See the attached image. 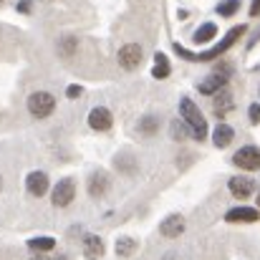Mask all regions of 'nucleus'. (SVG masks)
<instances>
[{
	"instance_id": "1",
	"label": "nucleus",
	"mask_w": 260,
	"mask_h": 260,
	"mask_svg": "<svg viewBox=\"0 0 260 260\" xmlns=\"http://www.w3.org/2000/svg\"><path fill=\"white\" fill-rule=\"evenodd\" d=\"M245 30H248V25H235V28L220 41V46H215V48H210V51H205V53H189V51H184L179 43H174V51H177L182 58H187V61H212V58H217L220 53H225V51H228V48H230V46L245 33Z\"/></svg>"
},
{
	"instance_id": "2",
	"label": "nucleus",
	"mask_w": 260,
	"mask_h": 260,
	"mask_svg": "<svg viewBox=\"0 0 260 260\" xmlns=\"http://www.w3.org/2000/svg\"><path fill=\"white\" fill-rule=\"evenodd\" d=\"M179 114H182V121L187 124V129H189V137L192 139H197V142H202V139H207V121H205V116H202V111L194 106V101L192 99H182L179 101Z\"/></svg>"
},
{
	"instance_id": "3",
	"label": "nucleus",
	"mask_w": 260,
	"mask_h": 260,
	"mask_svg": "<svg viewBox=\"0 0 260 260\" xmlns=\"http://www.w3.org/2000/svg\"><path fill=\"white\" fill-rule=\"evenodd\" d=\"M230 66L228 63H217V69L207 76V79H202L197 88H200V93H205V96H215V93H220L222 88L228 86V79H230Z\"/></svg>"
},
{
	"instance_id": "4",
	"label": "nucleus",
	"mask_w": 260,
	"mask_h": 260,
	"mask_svg": "<svg viewBox=\"0 0 260 260\" xmlns=\"http://www.w3.org/2000/svg\"><path fill=\"white\" fill-rule=\"evenodd\" d=\"M53 109H56L53 93H48V91H36V93H30V99H28V111H30V116L46 119V116L53 114Z\"/></svg>"
},
{
	"instance_id": "5",
	"label": "nucleus",
	"mask_w": 260,
	"mask_h": 260,
	"mask_svg": "<svg viewBox=\"0 0 260 260\" xmlns=\"http://www.w3.org/2000/svg\"><path fill=\"white\" fill-rule=\"evenodd\" d=\"M233 165H235V167H240V170L255 172V170H260V149L258 147H253V144H248V147L238 149V152L233 154Z\"/></svg>"
},
{
	"instance_id": "6",
	"label": "nucleus",
	"mask_w": 260,
	"mask_h": 260,
	"mask_svg": "<svg viewBox=\"0 0 260 260\" xmlns=\"http://www.w3.org/2000/svg\"><path fill=\"white\" fill-rule=\"evenodd\" d=\"M116 61H119L121 69L134 71V69L142 63V46H139V43H126V46H121L119 53H116Z\"/></svg>"
},
{
	"instance_id": "7",
	"label": "nucleus",
	"mask_w": 260,
	"mask_h": 260,
	"mask_svg": "<svg viewBox=\"0 0 260 260\" xmlns=\"http://www.w3.org/2000/svg\"><path fill=\"white\" fill-rule=\"evenodd\" d=\"M74 197H76V182H74V179H61V182L53 187V194H51V200H53L56 207L71 205Z\"/></svg>"
},
{
	"instance_id": "8",
	"label": "nucleus",
	"mask_w": 260,
	"mask_h": 260,
	"mask_svg": "<svg viewBox=\"0 0 260 260\" xmlns=\"http://www.w3.org/2000/svg\"><path fill=\"white\" fill-rule=\"evenodd\" d=\"M111 124H114V116H111V111H109L106 106L91 109V114H88V126H91V129H96V132H109Z\"/></svg>"
},
{
	"instance_id": "9",
	"label": "nucleus",
	"mask_w": 260,
	"mask_h": 260,
	"mask_svg": "<svg viewBox=\"0 0 260 260\" xmlns=\"http://www.w3.org/2000/svg\"><path fill=\"white\" fill-rule=\"evenodd\" d=\"M228 187H230V194H233V197H238V200H248V197L253 194V189H255V182L248 179V177H230Z\"/></svg>"
},
{
	"instance_id": "10",
	"label": "nucleus",
	"mask_w": 260,
	"mask_h": 260,
	"mask_svg": "<svg viewBox=\"0 0 260 260\" xmlns=\"http://www.w3.org/2000/svg\"><path fill=\"white\" fill-rule=\"evenodd\" d=\"M25 187L33 197H43L48 189V174L46 172H30L25 177Z\"/></svg>"
},
{
	"instance_id": "11",
	"label": "nucleus",
	"mask_w": 260,
	"mask_h": 260,
	"mask_svg": "<svg viewBox=\"0 0 260 260\" xmlns=\"http://www.w3.org/2000/svg\"><path fill=\"white\" fill-rule=\"evenodd\" d=\"M225 220L228 222H258L260 212L255 207H233V210H228Z\"/></svg>"
},
{
	"instance_id": "12",
	"label": "nucleus",
	"mask_w": 260,
	"mask_h": 260,
	"mask_svg": "<svg viewBox=\"0 0 260 260\" xmlns=\"http://www.w3.org/2000/svg\"><path fill=\"white\" fill-rule=\"evenodd\" d=\"M159 233H162L165 238H179V235L184 233V217H182V215H170L167 220H162Z\"/></svg>"
},
{
	"instance_id": "13",
	"label": "nucleus",
	"mask_w": 260,
	"mask_h": 260,
	"mask_svg": "<svg viewBox=\"0 0 260 260\" xmlns=\"http://www.w3.org/2000/svg\"><path fill=\"white\" fill-rule=\"evenodd\" d=\"M104 240L99 238V235H86L84 238V255H86V260H101V255H104Z\"/></svg>"
},
{
	"instance_id": "14",
	"label": "nucleus",
	"mask_w": 260,
	"mask_h": 260,
	"mask_svg": "<svg viewBox=\"0 0 260 260\" xmlns=\"http://www.w3.org/2000/svg\"><path fill=\"white\" fill-rule=\"evenodd\" d=\"M233 139H235V132H233V126H228V124H217V126H215V132H212V142H215V147L225 149V147H228Z\"/></svg>"
},
{
	"instance_id": "15",
	"label": "nucleus",
	"mask_w": 260,
	"mask_h": 260,
	"mask_svg": "<svg viewBox=\"0 0 260 260\" xmlns=\"http://www.w3.org/2000/svg\"><path fill=\"white\" fill-rule=\"evenodd\" d=\"M106 189H109V177L104 172L91 174V179H88V192H91V197H101V194H106Z\"/></svg>"
},
{
	"instance_id": "16",
	"label": "nucleus",
	"mask_w": 260,
	"mask_h": 260,
	"mask_svg": "<svg viewBox=\"0 0 260 260\" xmlns=\"http://www.w3.org/2000/svg\"><path fill=\"white\" fill-rule=\"evenodd\" d=\"M215 36H217V25H215V23H202V25L194 30L192 41H194L197 46H202V43H210Z\"/></svg>"
},
{
	"instance_id": "17",
	"label": "nucleus",
	"mask_w": 260,
	"mask_h": 260,
	"mask_svg": "<svg viewBox=\"0 0 260 260\" xmlns=\"http://www.w3.org/2000/svg\"><path fill=\"white\" fill-rule=\"evenodd\" d=\"M152 76H154V79H167V76H170V61H167V56H165V53H157V56H154Z\"/></svg>"
},
{
	"instance_id": "18",
	"label": "nucleus",
	"mask_w": 260,
	"mask_h": 260,
	"mask_svg": "<svg viewBox=\"0 0 260 260\" xmlns=\"http://www.w3.org/2000/svg\"><path fill=\"white\" fill-rule=\"evenodd\" d=\"M230 109H233V96L222 88V91L217 93V99H215V114H217V116H222V114H225V111H230Z\"/></svg>"
},
{
	"instance_id": "19",
	"label": "nucleus",
	"mask_w": 260,
	"mask_h": 260,
	"mask_svg": "<svg viewBox=\"0 0 260 260\" xmlns=\"http://www.w3.org/2000/svg\"><path fill=\"white\" fill-rule=\"evenodd\" d=\"M28 248L36 253H48L56 248V240L53 238H33V240H28Z\"/></svg>"
},
{
	"instance_id": "20",
	"label": "nucleus",
	"mask_w": 260,
	"mask_h": 260,
	"mask_svg": "<svg viewBox=\"0 0 260 260\" xmlns=\"http://www.w3.org/2000/svg\"><path fill=\"white\" fill-rule=\"evenodd\" d=\"M240 10V0H222L220 5H217V13L222 15V18H230V15H235Z\"/></svg>"
},
{
	"instance_id": "21",
	"label": "nucleus",
	"mask_w": 260,
	"mask_h": 260,
	"mask_svg": "<svg viewBox=\"0 0 260 260\" xmlns=\"http://www.w3.org/2000/svg\"><path fill=\"white\" fill-rule=\"evenodd\" d=\"M134 248H137V240H132V238H121L119 243H116V255H132L134 253Z\"/></svg>"
},
{
	"instance_id": "22",
	"label": "nucleus",
	"mask_w": 260,
	"mask_h": 260,
	"mask_svg": "<svg viewBox=\"0 0 260 260\" xmlns=\"http://www.w3.org/2000/svg\"><path fill=\"white\" fill-rule=\"evenodd\" d=\"M139 129H142L144 134H154V132H157V119H154V116H144V119L139 121Z\"/></svg>"
},
{
	"instance_id": "23",
	"label": "nucleus",
	"mask_w": 260,
	"mask_h": 260,
	"mask_svg": "<svg viewBox=\"0 0 260 260\" xmlns=\"http://www.w3.org/2000/svg\"><path fill=\"white\" fill-rule=\"evenodd\" d=\"M187 134H189V129H187L184 121H172V137L174 139H184Z\"/></svg>"
},
{
	"instance_id": "24",
	"label": "nucleus",
	"mask_w": 260,
	"mask_h": 260,
	"mask_svg": "<svg viewBox=\"0 0 260 260\" xmlns=\"http://www.w3.org/2000/svg\"><path fill=\"white\" fill-rule=\"evenodd\" d=\"M74 48H76L74 38H61V53H74Z\"/></svg>"
},
{
	"instance_id": "25",
	"label": "nucleus",
	"mask_w": 260,
	"mask_h": 260,
	"mask_svg": "<svg viewBox=\"0 0 260 260\" xmlns=\"http://www.w3.org/2000/svg\"><path fill=\"white\" fill-rule=\"evenodd\" d=\"M250 121H253V124H260V104H253V106H250Z\"/></svg>"
},
{
	"instance_id": "26",
	"label": "nucleus",
	"mask_w": 260,
	"mask_h": 260,
	"mask_svg": "<svg viewBox=\"0 0 260 260\" xmlns=\"http://www.w3.org/2000/svg\"><path fill=\"white\" fill-rule=\"evenodd\" d=\"M30 5H33V0H20L18 3V13H30Z\"/></svg>"
},
{
	"instance_id": "27",
	"label": "nucleus",
	"mask_w": 260,
	"mask_h": 260,
	"mask_svg": "<svg viewBox=\"0 0 260 260\" xmlns=\"http://www.w3.org/2000/svg\"><path fill=\"white\" fill-rule=\"evenodd\" d=\"M250 15H260V0H253V5H250Z\"/></svg>"
},
{
	"instance_id": "28",
	"label": "nucleus",
	"mask_w": 260,
	"mask_h": 260,
	"mask_svg": "<svg viewBox=\"0 0 260 260\" xmlns=\"http://www.w3.org/2000/svg\"><path fill=\"white\" fill-rule=\"evenodd\" d=\"M79 93H81V86H76V84H74V86L69 88V96H71V99H76Z\"/></svg>"
},
{
	"instance_id": "29",
	"label": "nucleus",
	"mask_w": 260,
	"mask_h": 260,
	"mask_svg": "<svg viewBox=\"0 0 260 260\" xmlns=\"http://www.w3.org/2000/svg\"><path fill=\"white\" fill-rule=\"evenodd\" d=\"M30 260H46V258H41V255H33V258H30Z\"/></svg>"
},
{
	"instance_id": "30",
	"label": "nucleus",
	"mask_w": 260,
	"mask_h": 260,
	"mask_svg": "<svg viewBox=\"0 0 260 260\" xmlns=\"http://www.w3.org/2000/svg\"><path fill=\"white\" fill-rule=\"evenodd\" d=\"M53 260H69V258H63V255H58V258H53Z\"/></svg>"
},
{
	"instance_id": "31",
	"label": "nucleus",
	"mask_w": 260,
	"mask_h": 260,
	"mask_svg": "<svg viewBox=\"0 0 260 260\" xmlns=\"http://www.w3.org/2000/svg\"><path fill=\"white\" fill-rule=\"evenodd\" d=\"M0 187H3V177H0Z\"/></svg>"
},
{
	"instance_id": "32",
	"label": "nucleus",
	"mask_w": 260,
	"mask_h": 260,
	"mask_svg": "<svg viewBox=\"0 0 260 260\" xmlns=\"http://www.w3.org/2000/svg\"><path fill=\"white\" fill-rule=\"evenodd\" d=\"M258 207H260V197H258Z\"/></svg>"
}]
</instances>
